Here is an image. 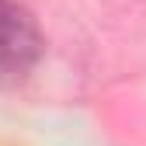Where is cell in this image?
<instances>
[{"label":"cell","instance_id":"1","mask_svg":"<svg viewBox=\"0 0 146 146\" xmlns=\"http://www.w3.org/2000/svg\"><path fill=\"white\" fill-rule=\"evenodd\" d=\"M42 52L45 38L38 21L17 0H0V90L21 84L38 66Z\"/></svg>","mask_w":146,"mask_h":146}]
</instances>
